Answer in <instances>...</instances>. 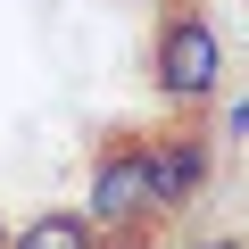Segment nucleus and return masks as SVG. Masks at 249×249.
<instances>
[{"label": "nucleus", "mask_w": 249, "mask_h": 249, "mask_svg": "<svg viewBox=\"0 0 249 249\" xmlns=\"http://www.w3.org/2000/svg\"><path fill=\"white\" fill-rule=\"evenodd\" d=\"M158 91L175 100V108H199V100H216V83H224V42H216V25L199 17V9H175L166 25H158Z\"/></svg>", "instance_id": "nucleus-1"}, {"label": "nucleus", "mask_w": 249, "mask_h": 249, "mask_svg": "<svg viewBox=\"0 0 249 249\" xmlns=\"http://www.w3.org/2000/svg\"><path fill=\"white\" fill-rule=\"evenodd\" d=\"M91 216L116 232V224H142L158 216V191H150V150H108L91 166Z\"/></svg>", "instance_id": "nucleus-2"}, {"label": "nucleus", "mask_w": 249, "mask_h": 249, "mask_svg": "<svg viewBox=\"0 0 249 249\" xmlns=\"http://www.w3.org/2000/svg\"><path fill=\"white\" fill-rule=\"evenodd\" d=\"M199 183H208V142L175 133V142H158V150H150V191H158V216H166V208H191V199H199Z\"/></svg>", "instance_id": "nucleus-3"}, {"label": "nucleus", "mask_w": 249, "mask_h": 249, "mask_svg": "<svg viewBox=\"0 0 249 249\" xmlns=\"http://www.w3.org/2000/svg\"><path fill=\"white\" fill-rule=\"evenodd\" d=\"M9 249H100V241H91V216H34Z\"/></svg>", "instance_id": "nucleus-4"}, {"label": "nucleus", "mask_w": 249, "mask_h": 249, "mask_svg": "<svg viewBox=\"0 0 249 249\" xmlns=\"http://www.w3.org/2000/svg\"><path fill=\"white\" fill-rule=\"evenodd\" d=\"M191 249H249V241H232V232H216V241H191Z\"/></svg>", "instance_id": "nucleus-5"}, {"label": "nucleus", "mask_w": 249, "mask_h": 249, "mask_svg": "<svg viewBox=\"0 0 249 249\" xmlns=\"http://www.w3.org/2000/svg\"><path fill=\"white\" fill-rule=\"evenodd\" d=\"M0 249H9V232H0Z\"/></svg>", "instance_id": "nucleus-6"}]
</instances>
